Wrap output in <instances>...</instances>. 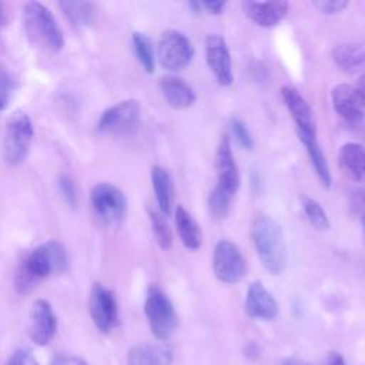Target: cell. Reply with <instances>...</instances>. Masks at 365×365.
<instances>
[{"mask_svg":"<svg viewBox=\"0 0 365 365\" xmlns=\"http://www.w3.org/2000/svg\"><path fill=\"white\" fill-rule=\"evenodd\" d=\"M251 238L262 267L279 275L287 267V244L281 225L269 215L259 214L252 220Z\"/></svg>","mask_w":365,"mask_h":365,"instance_id":"obj_1","label":"cell"},{"mask_svg":"<svg viewBox=\"0 0 365 365\" xmlns=\"http://www.w3.org/2000/svg\"><path fill=\"white\" fill-rule=\"evenodd\" d=\"M24 31L30 43L44 51L57 53L64 46V36L53 13L40 1H29L23 9Z\"/></svg>","mask_w":365,"mask_h":365,"instance_id":"obj_2","label":"cell"},{"mask_svg":"<svg viewBox=\"0 0 365 365\" xmlns=\"http://www.w3.org/2000/svg\"><path fill=\"white\" fill-rule=\"evenodd\" d=\"M34 137V127L31 118L23 113L16 111L10 115L6 124L3 140V158L9 165L21 164L31 147Z\"/></svg>","mask_w":365,"mask_h":365,"instance_id":"obj_3","label":"cell"},{"mask_svg":"<svg viewBox=\"0 0 365 365\" xmlns=\"http://www.w3.org/2000/svg\"><path fill=\"white\" fill-rule=\"evenodd\" d=\"M21 267L36 279H43L51 274H60L67 268V254L58 241H47L31 250L20 262Z\"/></svg>","mask_w":365,"mask_h":365,"instance_id":"obj_4","label":"cell"},{"mask_svg":"<svg viewBox=\"0 0 365 365\" xmlns=\"http://www.w3.org/2000/svg\"><path fill=\"white\" fill-rule=\"evenodd\" d=\"M144 312L153 335L157 339H168L177 327V314L168 297L157 287H150L144 304Z\"/></svg>","mask_w":365,"mask_h":365,"instance_id":"obj_5","label":"cell"},{"mask_svg":"<svg viewBox=\"0 0 365 365\" xmlns=\"http://www.w3.org/2000/svg\"><path fill=\"white\" fill-rule=\"evenodd\" d=\"M157 57L163 68L173 73L180 71L191 63L194 57V46L184 33L170 29L160 36Z\"/></svg>","mask_w":365,"mask_h":365,"instance_id":"obj_6","label":"cell"},{"mask_svg":"<svg viewBox=\"0 0 365 365\" xmlns=\"http://www.w3.org/2000/svg\"><path fill=\"white\" fill-rule=\"evenodd\" d=\"M140 118V103L137 100H123L103 111L97 124V130L101 134H130L138 127Z\"/></svg>","mask_w":365,"mask_h":365,"instance_id":"obj_7","label":"cell"},{"mask_svg":"<svg viewBox=\"0 0 365 365\" xmlns=\"http://www.w3.org/2000/svg\"><path fill=\"white\" fill-rule=\"evenodd\" d=\"M212 269L221 282L235 284L241 281L247 265L240 248L230 240H220L212 252Z\"/></svg>","mask_w":365,"mask_h":365,"instance_id":"obj_8","label":"cell"},{"mask_svg":"<svg viewBox=\"0 0 365 365\" xmlns=\"http://www.w3.org/2000/svg\"><path fill=\"white\" fill-rule=\"evenodd\" d=\"M90 200L96 214L106 224L120 222L127 211V198L124 192L110 182H100L94 185Z\"/></svg>","mask_w":365,"mask_h":365,"instance_id":"obj_9","label":"cell"},{"mask_svg":"<svg viewBox=\"0 0 365 365\" xmlns=\"http://www.w3.org/2000/svg\"><path fill=\"white\" fill-rule=\"evenodd\" d=\"M90 315L98 331L108 334L118 324V307L114 294L96 282L90 292Z\"/></svg>","mask_w":365,"mask_h":365,"instance_id":"obj_10","label":"cell"},{"mask_svg":"<svg viewBox=\"0 0 365 365\" xmlns=\"http://www.w3.org/2000/svg\"><path fill=\"white\" fill-rule=\"evenodd\" d=\"M205 61L221 86L232 84L231 54L222 36L214 33L205 37Z\"/></svg>","mask_w":365,"mask_h":365,"instance_id":"obj_11","label":"cell"},{"mask_svg":"<svg viewBox=\"0 0 365 365\" xmlns=\"http://www.w3.org/2000/svg\"><path fill=\"white\" fill-rule=\"evenodd\" d=\"M332 107L336 114L351 123H361L365 118V96L356 86L338 84L331 91Z\"/></svg>","mask_w":365,"mask_h":365,"instance_id":"obj_12","label":"cell"},{"mask_svg":"<svg viewBox=\"0 0 365 365\" xmlns=\"http://www.w3.org/2000/svg\"><path fill=\"white\" fill-rule=\"evenodd\" d=\"M281 97L294 118L297 125V134L299 138L304 137H317V128L314 121L312 108L305 100V97L294 87L284 86L281 88Z\"/></svg>","mask_w":365,"mask_h":365,"instance_id":"obj_13","label":"cell"},{"mask_svg":"<svg viewBox=\"0 0 365 365\" xmlns=\"http://www.w3.org/2000/svg\"><path fill=\"white\" fill-rule=\"evenodd\" d=\"M57 318L46 299H36L29 314V335L37 345H47L56 335Z\"/></svg>","mask_w":365,"mask_h":365,"instance_id":"obj_14","label":"cell"},{"mask_svg":"<svg viewBox=\"0 0 365 365\" xmlns=\"http://www.w3.org/2000/svg\"><path fill=\"white\" fill-rule=\"evenodd\" d=\"M215 171L217 185L234 195L240 187V171L234 160L230 137L227 134L221 137L215 153Z\"/></svg>","mask_w":365,"mask_h":365,"instance_id":"obj_15","label":"cell"},{"mask_svg":"<svg viewBox=\"0 0 365 365\" xmlns=\"http://www.w3.org/2000/svg\"><path fill=\"white\" fill-rule=\"evenodd\" d=\"M245 312L250 318L259 321H271L278 315L277 299L261 281L250 284L245 297Z\"/></svg>","mask_w":365,"mask_h":365,"instance_id":"obj_16","label":"cell"},{"mask_svg":"<svg viewBox=\"0 0 365 365\" xmlns=\"http://www.w3.org/2000/svg\"><path fill=\"white\" fill-rule=\"evenodd\" d=\"M242 9L257 26L274 27L287 16L289 4L287 1H244Z\"/></svg>","mask_w":365,"mask_h":365,"instance_id":"obj_17","label":"cell"},{"mask_svg":"<svg viewBox=\"0 0 365 365\" xmlns=\"http://www.w3.org/2000/svg\"><path fill=\"white\" fill-rule=\"evenodd\" d=\"M160 90L167 104L175 110H184L191 107L197 96L190 84L177 76H165L160 80Z\"/></svg>","mask_w":365,"mask_h":365,"instance_id":"obj_18","label":"cell"},{"mask_svg":"<svg viewBox=\"0 0 365 365\" xmlns=\"http://www.w3.org/2000/svg\"><path fill=\"white\" fill-rule=\"evenodd\" d=\"M173 354L167 345L141 342L130 348L127 365H171Z\"/></svg>","mask_w":365,"mask_h":365,"instance_id":"obj_19","label":"cell"},{"mask_svg":"<svg viewBox=\"0 0 365 365\" xmlns=\"http://www.w3.org/2000/svg\"><path fill=\"white\" fill-rule=\"evenodd\" d=\"M338 161L341 168L354 181H365V145L361 143H346L339 148Z\"/></svg>","mask_w":365,"mask_h":365,"instance_id":"obj_20","label":"cell"},{"mask_svg":"<svg viewBox=\"0 0 365 365\" xmlns=\"http://www.w3.org/2000/svg\"><path fill=\"white\" fill-rule=\"evenodd\" d=\"M175 227L182 245L187 250H198L201 245V230L191 214L182 207L175 208Z\"/></svg>","mask_w":365,"mask_h":365,"instance_id":"obj_21","label":"cell"},{"mask_svg":"<svg viewBox=\"0 0 365 365\" xmlns=\"http://www.w3.org/2000/svg\"><path fill=\"white\" fill-rule=\"evenodd\" d=\"M151 182H153V190L157 198L160 212L167 217L171 212L173 192H174L173 181L168 171L160 165H154L151 168Z\"/></svg>","mask_w":365,"mask_h":365,"instance_id":"obj_22","label":"cell"},{"mask_svg":"<svg viewBox=\"0 0 365 365\" xmlns=\"http://www.w3.org/2000/svg\"><path fill=\"white\" fill-rule=\"evenodd\" d=\"M335 64L344 70H354L365 64V46L358 43H341L332 48Z\"/></svg>","mask_w":365,"mask_h":365,"instance_id":"obj_23","label":"cell"},{"mask_svg":"<svg viewBox=\"0 0 365 365\" xmlns=\"http://www.w3.org/2000/svg\"><path fill=\"white\" fill-rule=\"evenodd\" d=\"M60 9L70 23L78 29L88 27L93 24L96 17V9L88 1H60Z\"/></svg>","mask_w":365,"mask_h":365,"instance_id":"obj_24","label":"cell"},{"mask_svg":"<svg viewBox=\"0 0 365 365\" xmlns=\"http://www.w3.org/2000/svg\"><path fill=\"white\" fill-rule=\"evenodd\" d=\"M299 140L307 148L311 164L315 168V173H317L319 181L322 182L324 187L328 188L331 185V181H332L331 171H329L327 157L324 155V153H322V150H321V147L317 141V137H304V138H299Z\"/></svg>","mask_w":365,"mask_h":365,"instance_id":"obj_25","label":"cell"},{"mask_svg":"<svg viewBox=\"0 0 365 365\" xmlns=\"http://www.w3.org/2000/svg\"><path fill=\"white\" fill-rule=\"evenodd\" d=\"M131 40H133L134 53L140 64L147 73H153L155 66V57H154V48H153L151 40L144 33H138V31L133 33Z\"/></svg>","mask_w":365,"mask_h":365,"instance_id":"obj_26","label":"cell"},{"mask_svg":"<svg viewBox=\"0 0 365 365\" xmlns=\"http://www.w3.org/2000/svg\"><path fill=\"white\" fill-rule=\"evenodd\" d=\"M234 195L228 194L218 185L212 188L208 195V212L214 220H222L230 211V204Z\"/></svg>","mask_w":365,"mask_h":365,"instance_id":"obj_27","label":"cell"},{"mask_svg":"<svg viewBox=\"0 0 365 365\" xmlns=\"http://www.w3.org/2000/svg\"><path fill=\"white\" fill-rule=\"evenodd\" d=\"M150 221L157 244L160 245V248L168 250L173 244V232L165 220V215H163L160 211L150 210Z\"/></svg>","mask_w":365,"mask_h":365,"instance_id":"obj_28","label":"cell"},{"mask_svg":"<svg viewBox=\"0 0 365 365\" xmlns=\"http://www.w3.org/2000/svg\"><path fill=\"white\" fill-rule=\"evenodd\" d=\"M302 208H304V212H305L308 221L317 230H328L329 228L328 215L319 201L305 195V197H302Z\"/></svg>","mask_w":365,"mask_h":365,"instance_id":"obj_29","label":"cell"},{"mask_svg":"<svg viewBox=\"0 0 365 365\" xmlns=\"http://www.w3.org/2000/svg\"><path fill=\"white\" fill-rule=\"evenodd\" d=\"M231 131H232L234 138L240 143V145H242L247 150H251L254 147V141H252L251 133L247 128L244 121H241L240 118H232L231 120Z\"/></svg>","mask_w":365,"mask_h":365,"instance_id":"obj_30","label":"cell"},{"mask_svg":"<svg viewBox=\"0 0 365 365\" xmlns=\"http://www.w3.org/2000/svg\"><path fill=\"white\" fill-rule=\"evenodd\" d=\"M11 98V77L9 71L0 66V111L7 108Z\"/></svg>","mask_w":365,"mask_h":365,"instance_id":"obj_31","label":"cell"},{"mask_svg":"<svg viewBox=\"0 0 365 365\" xmlns=\"http://www.w3.org/2000/svg\"><path fill=\"white\" fill-rule=\"evenodd\" d=\"M58 188L64 197V200L67 201V204L70 207H76L77 204V194H76V185L73 182V180L67 175H61L58 178Z\"/></svg>","mask_w":365,"mask_h":365,"instance_id":"obj_32","label":"cell"},{"mask_svg":"<svg viewBox=\"0 0 365 365\" xmlns=\"http://www.w3.org/2000/svg\"><path fill=\"white\" fill-rule=\"evenodd\" d=\"M324 14H336L341 13L345 7H348V1L345 0H319L312 3Z\"/></svg>","mask_w":365,"mask_h":365,"instance_id":"obj_33","label":"cell"},{"mask_svg":"<svg viewBox=\"0 0 365 365\" xmlns=\"http://www.w3.org/2000/svg\"><path fill=\"white\" fill-rule=\"evenodd\" d=\"M7 365H38V362L36 361V358L33 356L30 349H27V348H17L11 354Z\"/></svg>","mask_w":365,"mask_h":365,"instance_id":"obj_34","label":"cell"},{"mask_svg":"<svg viewBox=\"0 0 365 365\" xmlns=\"http://www.w3.org/2000/svg\"><path fill=\"white\" fill-rule=\"evenodd\" d=\"M51 365H88L84 359L77 356H68V355H57L53 359Z\"/></svg>","mask_w":365,"mask_h":365,"instance_id":"obj_35","label":"cell"},{"mask_svg":"<svg viewBox=\"0 0 365 365\" xmlns=\"http://www.w3.org/2000/svg\"><path fill=\"white\" fill-rule=\"evenodd\" d=\"M201 7H204L211 14H220V13H222V10L225 7V1H221V0H205V1H201Z\"/></svg>","mask_w":365,"mask_h":365,"instance_id":"obj_36","label":"cell"},{"mask_svg":"<svg viewBox=\"0 0 365 365\" xmlns=\"http://www.w3.org/2000/svg\"><path fill=\"white\" fill-rule=\"evenodd\" d=\"M327 365H346V364H345L344 358H342L339 354L334 352V354H331V356L328 358Z\"/></svg>","mask_w":365,"mask_h":365,"instance_id":"obj_37","label":"cell"},{"mask_svg":"<svg viewBox=\"0 0 365 365\" xmlns=\"http://www.w3.org/2000/svg\"><path fill=\"white\" fill-rule=\"evenodd\" d=\"M359 90H361V93L365 96V71L361 74V77H359V81H358V86H356Z\"/></svg>","mask_w":365,"mask_h":365,"instance_id":"obj_38","label":"cell"},{"mask_svg":"<svg viewBox=\"0 0 365 365\" xmlns=\"http://www.w3.org/2000/svg\"><path fill=\"white\" fill-rule=\"evenodd\" d=\"M282 365H308V364H305V362H301V361H298V359H294V358H289V359H285V361L282 362Z\"/></svg>","mask_w":365,"mask_h":365,"instance_id":"obj_39","label":"cell"},{"mask_svg":"<svg viewBox=\"0 0 365 365\" xmlns=\"http://www.w3.org/2000/svg\"><path fill=\"white\" fill-rule=\"evenodd\" d=\"M358 197H359V200L362 201V204L365 205V182L362 184V187L359 188V191H358Z\"/></svg>","mask_w":365,"mask_h":365,"instance_id":"obj_40","label":"cell"},{"mask_svg":"<svg viewBox=\"0 0 365 365\" xmlns=\"http://www.w3.org/2000/svg\"><path fill=\"white\" fill-rule=\"evenodd\" d=\"M361 225H362V237H364V241H365V215L361 220Z\"/></svg>","mask_w":365,"mask_h":365,"instance_id":"obj_41","label":"cell"},{"mask_svg":"<svg viewBox=\"0 0 365 365\" xmlns=\"http://www.w3.org/2000/svg\"><path fill=\"white\" fill-rule=\"evenodd\" d=\"M1 21H3V10H1V4H0V29H1Z\"/></svg>","mask_w":365,"mask_h":365,"instance_id":"obj_42","label":"cell"}]
</instances>
